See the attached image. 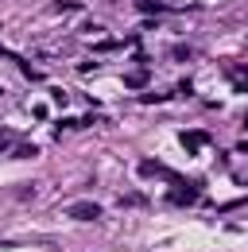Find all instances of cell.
<instances>
[{"label": "cell", "mask_w": 248, "mask_h": 252, "mask_svg": "<svg viewBox=\"0 0 248 252\" xmlns=\"http://www.w3.org/2000/svg\"><path fill=\"white\" fill-rule=\"evenodd\" d=\"M66 218H74V221H97V218H101V206H97V202H74V206H66Z\"/></svg>", "instance_id": "cell-1"}, {"label": "cell", "mask_w": 248, "mask_h": 252, "mask_svg": "<svg viewBox=\"0 0 248 252\" xmlns=\"http://www.w3.org/2000/svg\"><path fill=\"white\" fill-rule=\"evenodd\" d=\"M148 78H152V70L140 66V70H128V74H124V86H128V90H140V86H148Z\"/></svg>", "instance_id": "cell-2"}, {"label": "cell", "mask_w": 248, "mask_h": 252, "mask_svg": "<svg viewBox=\"0 0 248 252\" xmlns=\"http://www.w3.org/2000/svg\"><path fill=\"white\" fill-rule=\"evenodd\" d=\"M206 140H210L206 132H183V148H186V152H198Z\"/></svg>", "instance_id": "cell-3"}, {"label": "cell", "mask_w": 248, "mask_h": 252, "mask_svg": "<svg viewBox=\"0 0 248 252\" xmlns=\"http://www.w3.org/2000/svg\"><path fill=\"white\" fill-rule=\"evenodd\" d=\"M233 86L237 94H248V70H233Z\"/></svg>", "instance_id": "cell-4"}, {"label": "cell", "mask_w": 248, "mask_h": 252, "mask_svg": "<svg viewBox=\"0 0 248 252\" xmlns=\"http://www.w3.org/2000/svg\"><path fill=\"white\" fill-rule=\"evenodd\" d=\"M12 144H16V132H12V128H4V132H0V148H4V152H8V148H12Z\"/></svg>", "instance_id": "cell-5"}, {"label": "cell", "mask_w": 248, "mask_h": 252, "mask_svg": "<svg viewBox=\"0 0 248 252\" xmlns=\"http://www.w3.org/2000/svg\"><path fill=\"white\" fill-rule=\"evenodd\" d=\"M12 156H16V159H35V144H24V148H16Z\"/></svg>", "instance_id": "cell-6"}, {"label": "cell", "mask_w": 248, "mask_h": 252, "mask_svg": "<svg viewBox=\"0 0 248 252\" xmlns=\"http://www.w3.org/2000/svg\"><path fill=\"white\" fill-rule=\"evenodd\" d=\"M55 8H59V12H78L82 4H78V0H55Z\"/></svg>", "instance_id": "cell-7"}]
</instances>
